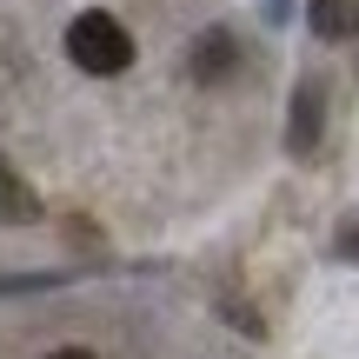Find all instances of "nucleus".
Returning <instances> with one entry per match:
<instances>
[{"label":"nucleus","mask_w":359,"mask_h":359,"mask_svg":"<svg viewBox=\"0 0 359 359\" xmlns=\"http://www.w3.org/2000/svg\"><path fill=\"white\" fill-rule=\"evenodd\" d=\"M306 20L320 40H353L359 34V0H306Z\"/></svg>","instance_id":"20e7f679"},{"label":"nucleus","mask_w":359,"mask_h":359,"mask_svg":"<svg viewBox=\"0 0 359 359\" xmlns=\"http://www.w3.org/2000/svg\"><path fill=\"white\" fill-rule=\"evenodd\" d=\"M313 140H320V87H299L293 93V154H306Z\"/></svg>","instance_id":"39448f33"},{"label":"nucleus","mask_w":359,"mask_h":359,"mask_svg":"<svg viewBox=\"0 0 359 359\" xmlns=\"http://www.w3.org/2000/svg\"><path fill=\"white\" fill-rule=\"evenodd\" d=\"M47 359H93V353H80V346H60V353H47Z\"/></svg>","instance_id":"423d86ee"},{"label":"nucleus","mask_w":359,"mask_h":359,"mask_svg":"<svg viewBox=\"0 0 359 359\" xmlns=\"http://www.w3.org/2000/svg\"><path fill=\"white\" fill-rule=\"evenodd\" d=\"M67 60L80 67V74H127L133 67V34L114 20V13H80L74 27H67Z\"/></svg>","instance_id":"f257e3e1"},{"label":"nucleus","mask_w":359,"mask_h":359,"mask_svg":"<svg viewBox=\"0 0 359 359\" xmlns=\"http://www.w3.org/2000/svg\"><path fill=\"white\" fill-rule=\"evenodd\" d=\"M0 219H7V226H27V219H40L34 187L13 173V160H7V154H0Z\"/></svg>","instance_id":"7ed1b4c3"},{"label":"nucleus","mask_w":359,"mask_h":359,"mask_svg":"<svg viewBox=\"0 0 359 359\" xmlns=\"http://www.w3.org/2000/svg\"><path fill=\"white\" fill-rule=\"evenodd\" d=\"M233 67H240V40H233L226 27H213V34L193 40V80H206V87H213V80H226Z\"/></svg>","instance_id":"f03ea898"}]
</instances>
